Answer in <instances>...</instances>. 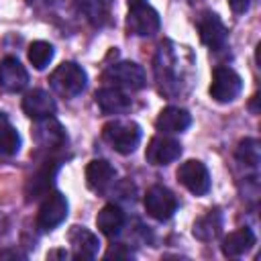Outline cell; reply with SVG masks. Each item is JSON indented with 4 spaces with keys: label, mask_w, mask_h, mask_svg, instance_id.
<instances>
[{
    "label": "cell",
    "mask_w": 261,
    "mask_h": 261,
    "mask_svg": "<svg viewBox=\"0 0 261 261\" xmlns=\"http://www.w3.org/2000/svg\"><path fill=\"white\" fill-rule=\"evenodd\" d=\"M192 124V116L188 110L177 108V106H167L159 112L155 126L159 133L163 135H175V133H184L188 126Z\"/></svg>",
    "instance_id": "obj_15"
},
{
    "label": "cell",
    "mask_w": 261,
    "mask_h": 261,
    "mask_svg": "<svg viewBox=\"0 0 261 261\" xmlns=\"http://www.w3.org/2000/svg\"><path fill=\"white\" fill-rule=\"evenodd\" d=\"M29 84V71L16 57H4L0 61V88L6 92H20Z\"/></svg>",
    "instance_id": "obj_11"
},
{
    "label": "cell",
    "mask_w": 261,
    "mask_h": 261,
    "mask_svg": "<svg viewBox=\"0 0 261 261\" xmlns=\"http://www.w3.org/2000/svg\"><path fill=\"white\" fill-rule=\"evenodd\" d=\"M55 100L49 92L45 90H31L24 94L22 98V112L33 118V120H41V118H47V116H53L55 114Z\"/></svg>",
    "instance_id": "obj_12"
},
{
    "label": "cell",
    "mask_w": 261,
    "mask_h": 261,
    "mask_svg": "<svg viewBox=\"0 0 261 261\" xmlns=\"http://www.w3.org/2000/svg\"><path fill=\"white\" fill-rule=\"evenodd\" d=\"M4 122H6V116H4V114H2V112H0V126H2V124H4Z\"/></svg>",
    "instance_id": "obj_31"
},
{
    "label": "cell",
    "mask_w": 261,
    "mask_h": 261,
    "mask_svg": "<svg viewBox=\"0 0 261 261\" xmlns=\"http://www.w3.org/2000/svg\"><path fill=\"white\" fill-rule=\"evenodd\" d=\"M53 53L55 51H53V45L51 43H47V41H35L29 47V61L33 63L35 69H45L51 63Z\"/></svg>",
    "instance_id": "obj_23"
},
{
    "label": "cell",
    "mask_w": 261,
    "mask_h": 261,
    "mask_svg": "<svg viewBox=\"0 0 261 261\" xmlns=\"http://www.w3.org/2000/svg\"><path fill=\"white\" fill-rule=\"evenodd\" d=\"M181 155V145L165 135H157L149 141L147 149H145V159L151 165H167L171 161H175Z\"/></svg>",
    "instance_id": "obj_9"
},
{
    "label": "cell",
    "mask_w": 261,
    "mask_h": 261,
    "mask_svg": "<svg viewBox=\"0 0 261 261\" xmlns=\"http://www.w3.org/2000/svg\"><path fill=\"white\" fill-rule=\"evenodd\" d=\"M102 139L116 153L128 155L141 143V126L133 120H110L102 126Z\"/></svg>",
    "instance_id": "obj_1"
},
{
    "label": "cell",
    "mask_w": 261,
    "mask_h": 261,
    "mask_svg": "<svg viewBox=\"0 0 261 261\" xmlns=\"http://www.w3.org/2000/svg\"><path fill=\"white\" fill-rule=\"evenodd\" d=\"M20 149V135L16 133L14 126L4 122L0 126V155L2 157H12Z\"/></svg>",
    "instance_id": "obj_24"
},
{
    "label": "cell",
    "mask_w": 261,
    "mask_h": 261,
    "mask_svg": "<svg viewBox=\"0 0 261 261\" xmlns=\"http://www.w3.org/2000/svg\"><path fill=\"white\" fill-rule=\"evenodd\" d=\"M255 245V232L247 226L237 228L232 232H228L222 241V255L224 257H241L247 251H251V247Z\"/></svg>",
    "instance_id": "obj_18"
},
{
    "label": "cell",
    "mask_w": 261,
    "mask_h": 261,
    "mask_svg": "<svg viewBox=\"0 0 261 261\" xmlns=\"http://www.w3.org/2000/svg\"><path fill=\"white\" fill-rule=\"evenodd\" d=\"M33 130H35L37 143L41 147H45V149H57V147H61L65 143V133H63L61 124L53 116L37 120V126Z\"/></svg>",
    "instance_id": "obj_16"
},
{
    "label": "cell",
    "mask_w": 261,
    "mask_h": 261,
    "mask_svg": "<svg viewBox=\"0 0 261 261\" xmlns=\"http://www.w3.org/2000/svg\"><path fill=\"white\" fill-rule=\"evenodd\" d=\"M143 204H145L147 214L159 222L169 220L177 210V198L165 186H151L145 194Z\"/></svg>",
    "instance_id": "obj_4"
},
{
    "label": "cell",
    "mask_w": 261,
    "mask_h": 261,
    "mask_svg": "<svg viewBox=\"0 0 261 261\" xmlns=\"http://www.w3.org/2000/svg\"><path fill=\"white\" fill-rule=\"evenodd\" d=\"M237 159L245 165L257 167L259 159H261V149H259V141L257 139H243L237 147Z\"/></svg>",
    "instance_id": "obj_25"
},
{
    "label": "cell",
    "mask_w": 261,
    "mask_h": 261,
    "mask_svg": "<svg viewBox=\"0 0 261 261\" xmlns=\"http://www.w3.org/2000/svg\"><path fill=\"white\" fill-rule=\"evenodd\" d=\"M67 251L65 249H55V251H49L47 253V259H67Z\"/></svg>",
    "instance_id": "obj_28"
},
{
    "label": "cell",
    "mask_w": 261,
    "mask_h": 261,
    "mask_svg": "<svg viewBox=\"0 0 261 261\" xmlns=\"http://www.w3.org/2000/svg\"><path fill=\"white\" fill-rule=\"evenodd\" d=\"M67 239H69V245H71V251H73L71 253L73 259H94L98 255L100 241L88 228H84V226H71Z\"/></svg>",
    "instance_id": "obj_13"
},
{
    "label": "cell",
    "mask_w": 261,
    "mask_h": 261,
    "mask_svg": "<svg viewBox=\"0 0 261 261\" xmlns=\"http://www.w3.org/2000/svg\"><path fill=\"white\" fill-rule=\"evenodd\" d=\"M128 2V6L130 8H135V6H143V4H147V0H126Z\"/></svg>",
    "instance_id": "obj_30"
},
{
    "label": "cell",
    "mask_w": 261,
    "mask_h": 261,
    "mask_svg": "<svg viewBox=\"0 0 261 261\" xmlns=\"http://www.w3.org/2000/svg\"><path fill=\"white\" fill-rule=\"evenodd\" d=\"M241 90H243V80L234 69L224 65L214 67L208 92L216 102H232L241 94Z\"/></svg>",
    "instance_id": "obj_3"
},
{
    "label": "cell",
    "mask_w": 261,
    "mask_h": 261,
    "mask_svg": "<svg viewBox=\"0 0 261 261\" xmlns=\"http://www.w3.org/2000/svg\"><path fill=\"white\" fill-rule=\"evenodd\" d=\"M220 228H222V214H220L218 208H214V210H208L204 216H200L194 222L192 232L200 241H212L220 234Z\"/></svg>",
    "instance_id": "obj_21"
},
{
    "label": "cell",
    "mask_w": 261,
    "mask_h": 261,
    "mask_svg": "<svg viewBox=\"0 0 261 261\" xmlns=\"http://www.w3.org/2000/svg\"><path fill=\"white\" fill-rule=\"evenodd\" d=\"M67 198L61 192H49L39 206L37 212V224L43 230H53L67 218Z\"/></svg>",
    "instance_id": "obj_6"
},
{
    "label": "cell",
    "mask_w": 261,
    "mask_h": 261,
    "mask_svg": "<svg viewBox=\"0 0 261 261\" xmlns=\"http://www.w3.org/2000/svg\"><path fill=\"white\" fill-rule=\"evenodd\" d=\"M94 102L104 114H124L126 110H130V98L114 86L100 88L94 94Z\"/></svg>",
    "instance_id": "obj_14"
},
{
    "label": "cell",
    "mask_w": 261,
    "mask_h": 261,
    "mask_svg": "<svg viewBox=\"0 0 261 261\" xmlns=\"http://www.w3.org/2000/svg\"><path fill=\"white\" fill-rule=\"evenodd\" d=\"M59 163L57 161H47L29 181L27 186V200H35V198H41V196H47L49 194V188L53 184V177H55V171H57Z\"/></svg>",
    "instance_id": "obj_19"
},
{
    "label": "cell",
    "mask_w": 261,
    "mask_h": 261,
    "mask_svg": "<svg viewBox=\"0 0 261 261\" xmlns=\"http://www.w3.org/2000/svg\"><path fill=\"white\" fill-rule=\"evenodd\" d=\"M77 10L90 20L94 27H102L108 20V4L106 0H75Z\"/></svg>",
    "instance_id": "obj_22"
},
{
    "label": "cell",
    "mask_w": 261,
    "mask_h": 261,
    "mask_svg": "<svg viewBox=\"0 0 261 261\" xmlns=\"http://www.w3.org/2000/svg\"><path fill=\"white\" fill-rule=\"evenodd\" d=\"M116 177V169L106 159H92L86 167V184L94 192H102Z\"/></svg>",
    "instance_id": "obj_17"
},
{
    "label": "cell",
    "mask_w": 261,
    "mask_h": 261,
    "mask_svg": "<svg viewBox=\"0 0 261 261\" xmlns=\"http://www.w3.org/2000/svg\"><path fill=\"white\" fill-rule=\"evenodd\" d=\"M198 33H200V41L206 47H210L212 51L222 49L226 45L228 31L222 24V20L218 18V14H214V12H204L198 18Z\"/></svg>",
    "instance_id": "obj_10"
},
{
    "label": "cell",
    "mask_w": 261,
    "mask_h": 261,
    "mask_svg": "<svg viewBox=\"0 0 261 261\" xmlns=\"http://www.w3.org/2000/svg\"><path fill=\"white\" fill-rule=\"evenodd\" d=\"M102 77L110 82L114 88H124V90H141L145 86V69L133 61H120L110 65Z\"/></svg>",
    "instance_id": "obj_5"
},
{
    "label": "cell",
    "mask_w": 261,
    "mask_h": 261,
    "mask_svg": "<svg viewBox=\"0 0 261 261\" xmlns=\"http://www.w3.org/2000/svg\"><path fill=\"white\" fill-rule=\"evenodd\" d=\"M6 257H16V259L20 257V259H22L24 255H22V253H18V251H14V249H6V251H0V259H6Z\"/></svg>",
    "instance_id": "obj_29"
},
{
    "label": "cell",
    "mask_w": 261,
    "mask_h": 261,
    "mask_svg": "<svg viewBox=\"0 0 261 261\" xmlns=\"http://www.w3.org/2000/svg\"><path fill=\"white\" fill-rule=\"evenodd\" d=\"M175 175H177L179 184L186 190H190L192 194H196V196H204L210 190V173H208L206 165L202 161H198V159L184 161L177 167V173Z\"/></svg>",
    "instance_id": "obj_7"
},
{
    "label": "cell",
    "mask_w": 261,
    "mask_h": 261,
    "mask_svg": "<svg viewBox=\"0 0 261 261\" xmlns=\"http://www.w3.org/2000/svg\"><path fill=\"white\" fill-rule=\"evenodd\" d=\"M228 4H230L234 14H245L251 6V0H228Z\"/></svg>",
    "instance_id": "obj_27"
},
{
    "label": "cell",
    "mask_w": 261,
    "mask_h": 261,
    "mask_svg": "<svg viewBox=\"0 0 261 261\" xmlns=\"http://www.w3.org/2000/svg\"><path fill=\"white\" fill-rule=\"evenodd\" d=\"M86 82H88L86 71L73 61H63L49 75V84H51L53 92L59 94L61 98H75L77 94L84 92Z\"/></svg>",
    "instance_id": "obj_2"
},
{
    "label": "cell",
    "mask_w": 261,
    "mask_h": 261,
    "mask_svg": "<svg viewBox=\"0 0 261 261\" xmlns=\"http://www.w3.org/2000/svg\"><path fill=\"white\" fill-rule=\"evenodd\" d=\"M29 2H33V0H29ZM49 2H51V0H49Z\"/></svg>",
    "instance_id": "obj_32"
},
{
    "label": "cell",
    "mask_w": 261,
    "mask_h": 261,
    "mask_svg": "<svg viewBox=\"0 0 261 261\" xmlns=\"http://www.w3.org/2000/svg\"><path fill=\"white\" fill-rule=\"evenodd\" d=\"M159 27H161V18L155 8L143 4V6H135L128 10V16H126L128 33L137 37H151L159 31Z\"/></svg>",
    "instance_id": "obj_8"
},
{
    "label": "cell",
    "mask_w": 261,
    "mask_h": 261,
    "mask_svg": "<svg viewBox=\"0 0 261 261\" xmlns=\"http://www.w3.org/2000/svg\"><path fill=\"white\" fill-rule=\"evenodd\" d=\"M96 226L106 237H116L124 226V212L116 204H106L96 216Z\"/></svg>",
    "instance_id": "obj_20"
},
{
    "label": "cell",
    "mask_w": 261,
    "mask_h": 261,
    "mask_svg": "<svg viewBox=\"0 0 261 261\" xmlns=\"http://www.w3.org/2000/svg\"><path fill=\"white\" fill-rule=\"evenodd\" d=\"M128 259V257H133V253L128 251V249H124V245H112L106 253H104V259Z\"/></svg>",
    "instance_id": "obj_26"
}]
</instances>
